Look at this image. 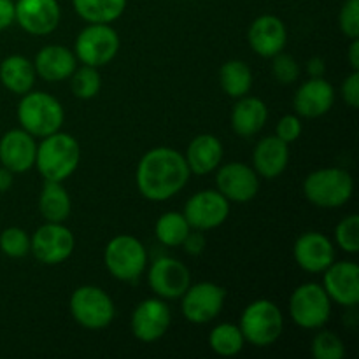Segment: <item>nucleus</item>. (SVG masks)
I'll list each match as a JSON object with an SVG mask.
<instances>
[{
  "label": "nucleus",
  "mask_w": 359,
  "mask_h": 359,
  "mask_svg": "<svg viewBox=\"0 0 359 359\" xmlns=\"http://www.w3.org/2000/svg\"><path fill=\"white\" fill-rule=\"evenodd\" d=\"M0 81L9 91L25 95L32 91L35 83V67L28 58L20 55L7 56L0 63Z\"/></svg>",
  "instance_id": "a878e982"
},
{
  "label": "nucleus",
  "mask_w": 359,
  "mask_h": 359,
  "mask_svg": "<svg viewBox=\"0 0 359 359\" xmlns=\"http://www.w3.org/2000/svg\"><path fill=\"white\" fill-rule=\"evenodd\" d=\"M290 314L300 328L318 330L332 316V298L321 284H302L291 294Z\"/></svg>",
  "instance_id": "0eeeda50"
},
{
  "label": "nucleus",
  "mask_w": 359,
  "mask_h": 359,
  "mask_svg": "<svg viewBox=\"0 0 359 359\" xmlns=\"http://www.w3.org/2000/svg\"><path fill=\"white\" fill-rule=\"evenodd\" d=\"M189 231H191V226L186 221L184 214L179 212L163 214L156 221V228H154V233H156L158 241L163 245H168V248L182 245V242L188 237Z\"/></svg>",
  "instance_id": "7c9ffc66"
},
{
  "label": "nucleus",
  "mask_w": 359,
  "mask_h": 359,
  "mask_svg": "<svg viewBox=\"0 0 359 359\" xmlns=\"http://www.w3.org/2000/svg\"><path fill=\"white\" fill-rule=\"evenodd\" d=\"M245 339L242 335L241 328L230 323L216 326L209 335V346L216 354L224 358L237 356L244 349Z\"/></svg>",
  "instance_id": "c756f323"
},
{
  "label": "nucleus",
  "mask_w": 359,
  "mask_h": 359,
  "mask_svg": "<svg viewBox=\"0 0 359 359\" xmlns=\"http://www.w3.org/2000/svg\"><path fill=\"white\" fill-rule=\"evenodd\" d=\"M248 39L256 55L263 56V58H273L283 51L287 42L286 25L283 23L280 18L263 14L251 23Z\"/></svg>",
  "instance_id": "a211bd4d"
},
{
  "label": "nucleus",
  "mask_w": 359,
  "mask_h": 359,
  "mask_svg": "<svg viewBox=\"0 0 359 359\" xmlns=\"http://www.w3.org/2000/svg\"><path fill=\"white\" fill-rule=\"evenodd\" d=\"M170 326V309L160 298L140 302L132 314V332L140 342H156Z\"/></svg>",
  "instance_id": "4468645a"
},
{
  "label": "nucleus",
  "mask_w": 359,
  "mask_h": 359,
  "mask_svg": "<svg viewBox=\"0 0 359 359\" xmlns=\"http://www.w3.org/2000/svg\"><path fill=\"white\" fill-rule=\"evenodd\" d=\"M226 290L214 283H198L189 286L182 294V314L189 323L205 325L223 311Z\"/></svg>",
  "instance_id": "9d476101"
},
{
  "label": "nucleus",
  "mask_w": 359,
  "mask_h": 359,
  "mask_svg": "<svg viewBox=\"0 0 359 359\" xmlns=\"http://www.w3.org/2000/svg\"><path fill=\"white\" fill-rule=\"evenodd\" d=\"M70 312L76 323L88 330H102L114 319L111 297L97 286H81L70 297Z\"/></svg>",
  "instance_id": "6e6552de"
},
{
  "label": "nucleus",
  "mask_w": 359,
  "mask_h": 359,
  "mask_svg": "<svg viewBox=\"0 0 359 359\" xmlns=\"http://www.w3.org/2000/svg\"><path fill=\"white\" fill-rule=\"evenodd\" d=\"M238 328L249 344L256 347H269L283 335V312L273 302L256 300L242 312Z\"/></svg>",
  "instance_id": "39448f33"
},
{
  "label": "nucleus",
  "mask_w": 359,
  "mask_h": 359,
  "mask_svg": "<svg viewBox=\"0 0 359 359\" xmlns=\"http://www.w3.org/2000/svg\"><path fill=\"white\" fill-rule=\"evenodd\" d=\"M70 77H72V91L77 98L90 100V98L97 97L98 91H100V74H98V70L95 67H81V69L74 70V74Z\"/></svg>",
  "instance_id": "2f4dec72"
},
{
  "label": "nucleus",
  "mask_w": 359,
  "mask_h": 359,
  "mask_svg": "<svg viewBox=\"0 0 359 359\" xmlns=\"http://www.w3.org/2000/svg\"><path fill=\"white\" fill-rule=\"evenodd\" d=\"M76 13L88 23H112L125 13L126 0H72Z\"/></svg>",
  "instance_id": "c85d7f7f"
},
{
  "label": "nucleus",
  "mask_w": 359,
  "mask_h": 359,
  "mask_svg": "<svg viewBox=\"0 0 359 359\" xmlns=\"http://www.w3.org/2000/svg\"><path fill=\"white\" fill-rule=\"evenodd\" d=\"M104 262L109 273L118 280H135L147 266V251L139 238L119 235L107 244Z\"/></svg>",
  "instance_id": "423d86ee"
},
{
  "label": "nucleus",
  "mask_w": 359,
  "mask_h": 359,
  "mask_svg": "<svg viewBox=\"0 0 359 359\" xmlns=\"http://www.w3.org/2000/svg\"><path fill=\"white\" fill-rule=\"evenodd\" d=\"M272 74L276 79L283 84H291L298 79L300 76V67H298L297 60L290 55H284L283 51L279 55L273 56L272 63Z\"/></svg>",
  "instance_id": "c9c22d12"
},
{
  "label": "nucleus",
  "mask_w": 359,
  "mask_h": 359,
  "mask_svg": "<svg viewBox=\"0 0 359 359\" xmlns=\"http://www.w3.org/2000/svg\"><path fill=\"white\" fill-rule=\"evenodd\" d=\"M312 356L316 359H342L346 356L344 342L332 332H321L312 340Z\"/></svg>",
  "instance_id": "72a5a7b5"
},
{
  "label": "nucleus",
  "mask_w": 359,
  "mask_h": 359,
  "mask_svg": "<svg viewBox=\"0 0 359 359\" xmlns=\"http://www.w3.org/2000/svg\"><path fill=\"white\" fill-rule=\"evenodd\" d=\"M18 104V121L30 135L44 139L60 132L65 119L62 104L44 91H28Z\"/></svg>",
  "instance_id": "7ed1b4c3"
},
{
  "label": "nucleus",
  "mask_w": 359,
  "mask_h": 359,
  "mask_svg": "<svg viewBox=\"0 0 359 359\" xmlns=\"http://www.w3.org/2000/svg\"><path fill=\"white\" fill-rule=\"evenodd\" d=\"M74 241L72 231L63 223H46L39 228L30 238V251L44 265H60L72 255Z\"/></svg>",
  "instance_id": "9b49d317"
},
{
  "label": "nucleus",
  "mask_w": 359,
  "mask_h": 359,
  "mask_svg": "<svg viewBox=\"0 0 359 359\" xmlns=\"http://www.w3.org/2000/svg\"><path fill=\"white\" fill-rule=\"evenodd\" d=\"M182 245H184V249L188 255L196 256L203 251V248H205V238H203V235L200 233V230L195 231V233H191V231H189L188 237H186L184 242H182Z\"/></svg>",
  "instance_id": "ea45409f"
},
{
  "label": "nucleus",
  "mask_w": 359,
  "mask_h": 359,
  "mask_svg": "<svg viewBox=\"0 0 359 359\" xmlns=\"http://www.w3.org/2000/svg\"><path fill=\"white\" fill-rule=\"evenodd\" d=\"M35 74L48 83H60L69 79L77 69V56L65 46H44L35 56Z\"/></svg>",
  "instance_id": "4be33fe9"
},
{
  "label": "nucleus",
  "mask_w": 359,
  "mask_h": 359,
  "mask_svg": "<svg viewBox=\"0 0 359 359\" xmlns=\"http://www.w3.org/2000/svg\"><path fill=\"white\" fill-rule=\"evenodd\" d=\"M35 156L37 144L34 135L25 132L23 128L11 130L0 140V163L13 174L30 170L35 165Z\"/></svg>",
  "instance_id": "6ab92c4d"
},
{
  "label": "nucleus",
  "mask_w": 359,
  "mask_h": 359,
  "mask_svg": "<svg viewBox=\"0 0 359 359\" xmlns=\"http://www.w3.org/2000/svg\"><path fill=\"white\" fill-rule=\"evenodd\" d=\"M325 291L344 307H356L359 302V266L353 262H333L325 270Z\"/></svg>",
  "instance_id": "f3484780"
},
{
  "label": "nucleus",
  "mask_w": 359,
  "mask_h": 359,
  "mask_svg": "<svg viewBox=\"0 0 359 359\" xmlns=\"http://www.w3.org/2000/svg\"><path fill=\"white\" fill-rule=\"evenodd\" d=\"M14 2L13 0H0V32L9 28L14 23Z\"/></svg>",
  "instance_id": "a19ab883"
},
{
  "label": "nucleus",
  "mask_w": 359,
  "mask_h": 359,
  "mask_svg": "<svg viewBox=\"0 0 359 359\" xmlns=\"http://www.w3.org/2000/svg\"><path fill=\"white\" fill-rule=\"evenodd\" d=\"M228 216H230V200L214 189L195 193L184 207V217L189 226L200 231L221 226Z\"/></svg>",
  "instance_id": "f8f14e48"
},
{
  "label": "nucleus",
  "mask_w": 359,
  "mask_h": 359,
  "mask_svg": "<svg viewBox=\"0 0 359 359\" xmlns=\"http://www.w3.org/2000/svg\"><path fill=\"white\" fill-rule=\"evenodd\" d=\"M294 259L305 272H325L335 262V249L326 235L309 231L294 242Z\"/></svg>",
  "instance_id": "aec40b11"
},
{
  "label": "nucleus",
  "mask_w": 359,
  "mask_h": 359,
  "mask_svg": "<svg viewBox=\"0 0 359 359\" xmlns=\"http://www.w3.org/2000/svg\"><path fill=\"white\" fill-rule=\"evenodd\" d=\"M219 83L228 97H245L252 86V72L248 63L242 60H230L221 67Z\"/></svg>",
  "instance_id": "cd10ccee"
},
{
  "label": "nucleus",
  "mask_w": 359,
  "mask_h": 359,
  "mask_svg": "<svg viewBox=\"0 0 359 359\" xmlns=\"http://www.w3.org/2000/svg\"><path fill=\"white\" fill-rule=\"evenodd\" d=\"M354 182L347 170L337 167L319 168L305 177L304 193L309 202L323 209H339L353 196Z\"/></svg>",
  "instance_id": "20e7f679"
},
{
  "label": "nucleus",
  "mask_w": 359,
  "mask_h": 359,
  "mask_svg": "<svg viewBox=\"0 0 359 359\" xmlns=\"http://www.w3.org/2000/svg\"><path fill=\"white\" fill-rule=\"evenodd\" d=\"M217 191L231 202H249L259 189V175L245 163H228L216 175Z\"/></svg>",
  "instance_id": "2eb2a0df"
},
{
  "label": "nucleus",
  "mask_w": 359,
  "mask_h": 359,
  "mask_svg": "<svg viewBox=\"0 0 359 359\" xmlns=\"http://www.w3.org/2000/svg\"><path fill=\"white\" fill-rule=\"evenodd\" d=\"M14 20L32 35H48L58 27L60 6L56 0H16Z\"/></svg>",
  "instance_id": "dca6fc26"
},
{
  "label": "nucleus",
  "mask_w": 359,
  "mask_h": 359,
  "mask_svg": "<svg viewBox=\"0 0 359 359\" xmlns=\"http://www.w3.org/2000/svg\"><path fill=\"white\" fill-rule=\"evenodd\" d=\"M337 244L346 252L356 255L359 251V216L351 214L339 223L335 230Z\"/></svg>",
  "instance_id": "f704fd0d"
},
{
  "label": "nucleus",
  "mask_w": 359,
  "mask_h": 359,
  "mask_svg": "<svg viewBox=\"0 0 359 359\" xmlns=\"http://www.w3.org/2000/svg\"><path fill=\"white\" fill-rule=\"evenodd\" d=\"M256 174L265 179H276L286 170L290 163V149L284 140L279 137H265L256 144L255 154H252Z\"/></svg>",
  "instance_id": "5701e85b"
},
{
  "label": "nucleus",
  "mask_w": 359,
  "mask_h": 359,
  "mask_svg": "<svg viewBox=\"0 0 359 359\" xmlns=\"http://www.w3.org/2000/svg\"><path fill=\"white\" fill-rule=\"evenodd\" d=\"M189 175L191 170L181 153L172 147H154L139 161L137 188L147 200L163 202L184 188Z\"/></svg>",
  "instance_id": "f257e3e1"
},
{
  "label": "nucleus",
  "mask_w": 359,
  "mask_h": 359,
  "mask_svg": "<svg viewBox=\"0 0 359 359\" xmlns=\"http://www.w3.org/2000/svg\"><path fill=\"white\" fill-rule=\"evenodd\" d=\"M349 63L353 67V70H359V41L353 39L349 46Z\"/></svg>",
  "instance_id": "c03bdc74"
},
{
  "label": "nucleus",
  "mask_w": 359,
  "mask_h": 359,
  "mask_svg": "<svg viewBox=\"0 0 359 359\" xmlns=\"http://www.w3.org/2000/svg\"><path fill=\"white\" fill-rule=\"evenodd\" d=\"M325 70H326V65H325V60L323 58L314 56V58L309 60L307 72L311 77H323L325 76Z\"/></svg>",
  "instance_id": "79ce46f5"
},
{
  "label": "nucleus",
  "mask_w": 359,
  "mask_h": 359,
  "mask_svg": "<svg viewBox=\"0 0 359 359\" xmlns=\"http://www.w3.org/2000/svg\"><path fill=\"white\" fill-rule=\"evenodd\" d=\"M118 51L119 35L109 23H91L76 39V56L95 69L107 65Z\"/></svg>",
  "instance_id": "1a4fd4ad"
},
{
  "label": "nucleus",
  "mask_w": 359,
  "mask_h": 359,
  "mask_svg": "<svg viewBox=\"0 0 359 359\" xmlns=\"http://www.w3.org/2000/svg\"><path fill=\"white\" fill-rule=\"evenodd\" d=\"M149 286L160 298L174 300L184 294V291L191 286V273L184 263L174 258H160L151 265Z\"/></svg>",
  "instance_id": "ddd939ff"
},
{
  "label": "nucleus",
  "mask_w": 359,
  "mask_h": 359,
  "mask_svg": "<svg viewBox=\"0 0 359 359\" xmlns=\"http://www.w3.org/2000/svg\"><path fill=\"white\" fill-rule=\"evenodd\" d=\"M339 25L346 37H359V0H346L340 9Z\"/></svg>",
  "instance_id": "e433bc0d"
},
{
  "label": "nucleus",
  "mask_w": 359,
  "mask_h": 359,
  "mask_svg": "<svg viewBox=\"0 0 359 359\" xmlns=\"http://www.w3.org/2000/svg\"><path fill=\"white\" fill-rule=\"evenodd\" d=\"M300 135H302L300 116L286 114L280 118L279 123H277V137H279L280 140H284L286 144L294 142Z\"/></svg>",
  "instance_id": "4c0bfd02"
},
{
  "label": "nucleus",
  "mask_w": 359,
  "mask_h": 359,
  "mask_svg": "<svg viewBox=\"0 0 359 359\" xmlns=\"http://www.w3.org/2000/svg\"><path fill=\"white\" fill-rule=\"evenodd\" d=\"M39 209L48 223H63L70 216L72 203L62 182L46 181L39 196Z\"/></svg>",
  "instance_id": "bb28decb"
},
{
  "label": "nucleus",
  "mask_w": 359,
  "mask_h": 359,
  "mask_svg": "<svg viewBox=\"0 0 359 359\" xmlns=\"http://www.w3.org/2000/svg\"><path fill=\"white\" fill-rule=\"evenodd\" d=\"M81 147L72 135L63 132L44 137L37 146L35 165L46 181L63 182L79 167Z\"/></svg>",
  "instance_id": "f03ea898"
},
{
  "label": "nucleus",
  "mask_w": 359,
  "mask_h": 359,
  "mask_svg": "<svg viewBox=\"0 0 359 359\" xmlns=\"http://www.w3.org/2000/svg\"><path fill=\"white\" fill-rule=\"evenodd\" d=\"M342 97L349 107H359V70H353L342 84Z\"/></svg>",
  "instance_id": "58836bf2"
},
{
  "label": "nucleus",
  "mask_w": 359,
  "mask_h": 359,
  "mask_svg": "<svg viewBox=\"0 0 359 359\" xmlns=\"http://www.w3.org/2000/svg\"><path fill=\"white\" fill-rule=\"evenodd\" d=\"M13 186V172L6 167H0V193L7 191Z\"/></svg>",
  "instance_id": "37998d69"
},
{
  "label": "nucleus",
  "mask_w": 359,
  "mask_h": 359,
  "mask_svg": "<svg viewBox=\"0 0 359 359\" xmlns=\"http://www.w3.org/2000/svg\"><path fill=\"white\" fill-rule=\"evenodd\" d=\"M184 158L193 174H210L219 167L221 160H223V144L217 137L209 135V133L198 135L189 142Z\"/></svg>",
  "instance_id": "b1692460"
},
{
  "label": "nucleus",
  "mask_w": 359,
  "mask_h": 359,
  "mask_svg": "<svg viewBox=\"0 0 359 359\" xmlns=\"http://www.w3.org/2000/svg\"><path fill=\"white\" fill-rule=\"evenodd\" d=\"M0 249L9 258H23L30 252V238L21 228H6L0 235Z\"/></svg>",
  "instance_id": "473e14b6"
},
{
  "label": "nucleus",
  "mask_w": 359,
  "mask_h": 359,
  "mask_svg": "<svg viewBox=\"0 0 359 359\" xmlns=\"http://www.w3.org/2000/svg\"><path fill=\"white\" fill-rule=\"evenodd\" d=\"M335 90L323 77H312L298 88L294 95V111L302 118H319L333 107Z\"/></svg>",
  "instance_id": "412c9836"
},
{
  "label": "nucleus",
  "mask_w": 359,
  "mask_h": 359,
  "mask_svg": "<svg viewBox=\"0 0 359 359\" xmlns=\"http://www.w3.org/2000/svg\"><path fill=\"white\" fill-rule=\"evenodd\" d=\"M266 119H269V109H266L265 102L245 95V97L238 98V102L235 104L233 112H231V128L238 137L248 139V137L262 132Z\"/></svg>",
  "instance_id": "393cba45"
}]
</instances>
